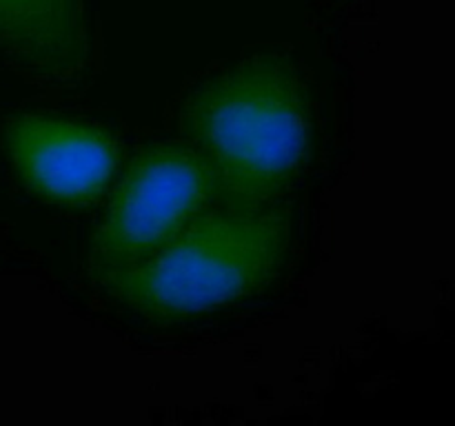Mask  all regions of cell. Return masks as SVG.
<instances>
[{
    "mask_svg": "<svg viewBox=\"0 0 455 426\" xmlns=\"http://www.w3.org/2000/svg\"><path fill=\"white\" fill-rule=\"evenodd\" d=\"M182 127L240 204L280 193L305 164L309 102L289 62L256 58L196 89Z\"/></svg>",
    "mask_w": 455,
    "mask_h": 426,
    "instance_id": "obj_1",
    "label": "cell"
},
{
    "mask_svg": "<svg viewBox=\"0 0 455 426\" xmlns=\"http://www.w3.org/2000/svg\"><path fill=\"white\" fill-rule=\"evenodd\" d=\"M289 244L280 209L244 204L198 213L173 238L102 282L147 318L203 313L260 291L278 273Z\"/></svg>",
    "mask_w": 455,
    "mask_h": 426,
    "instance_id": "obj_2",
    "label": "cell"
},
{
    "mask_svg": "<svg viewBox=\"0 0 455 426\" xmlns=\"http://www.w3.org/2000/svg\"><path fill=\"white\" fill-rule=\"evenodd\" d=\"M218 185L198 149L160 145L133 160L92 244L93 269L107 280L178 233Z\"/></svg>",
    "mask_w": 455,
    "mask_h": 426,
    "instance_id": "obj_3",
    "label": "cell"
},
{
    "mask_svg": "<svg viewBox=\"0 0 455 426\" xmlns=\"http://www.w3.org/2000/svg\"><path fill=\"white\" fill-rule=\"evenodd\" d=\"M4 145L25 185L53 202L93 200L114 176L116 145L93 124L22 115L7 124Z\"/></svg>",
    "mask_w": 455,
    "mask_h": 426,
    "instance_id": "obj_4",
    "label": "cell"
},
{
    "mask_svg": "<svg viewBox=\"0 0 455 426\" xmlns=\"http://www.w3.org/2000/svg\"><path fill=\"white\" fill-rule=\"evenodd\" d=\"M0 51L40 83H80L93 56L84 0H0Z\"/></svg>",
    "mask_w": 455,
    "mask_h": 426,
    "instance_id": "obj_5",
    "label": "cell"
}]
</instances>
